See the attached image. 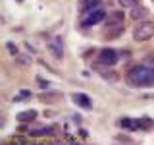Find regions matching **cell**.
<instances>
[{"label":"cell","instance_id":"obj_17","mask_svg":"<svg viewBox=\"0 0 154 145\" xmlns=\"http://www.w3.org/2000/svg\"><path fill=\"white\" fill-rule=\"evenodd\" d=\"M23 97H31V93H29V91H21V93H19L16 99H23Z\"/></svg>","mask_w":154,"mask_h":145},{"label":"cell","instance_id":"obj_9","mask_svg":"<svg viewBox=\"0 0 154 145\" xmlns=\"http://www.w3.org/2000/svg\"><path fill=\"white\" fill-rule=\"evenodd\" d=\"M152 126H154V122H152V118H148V116L139 118L137 122H135V128H137V130H150Z\"/></svg>","mask_w":154,"mask_h":145},{"label":"cell","instance_id":"obj_18","mask_svg":"<svg viewBox=\"0 0 154 145\" xmlns=\"http://www.w3.org/2000/svg\"><path fill=\"white\" fill-rule=\"evenodd\" d=\"M79 134H81V137H87V135H89V134H87V130H79Z\"/></svg>","mask_w":154,"mask_h":145},{"label":"cell","instance_id":"obj_5","mask_svg":"<svg viewBox=\"0 0 154 145\" xmlns=\"http://www.w3.org/2000/svg\"><path fill=\"white\" fill-rule=\"evenodd\" d=\"M48 50L54 58H64V45H62V39L60 37H54L52 41H48Z\"/></svg>","mask_w":154,"mask_h":145},{"label":"cell","instance_id":"obj_16","mask_svg":"<svg viewBox=\"0 0 154 145\" xmlns=\"http://www.w3.org/2000/svg\"><path fill=\"white\" fill-rule=\"evenodd\" d=\"M8 48H10V52H12V54H14V56H16V54H17V48H16V47H14V45H12V43H8Z\"/></svg>","mask_w":154,"mask_h":145},{"label":"cell","instance_id":"obj_11","mask_svg":"<svg viewBox=\"0 0 154 145\" xmlns=\"http://www.w3.org/2000/svg\"><path fill=\"white\" fill-rule=\"evenodd\" d=\"M54 132V128H37V130H29V135H50Z\"/></svg>","mask_w":154,"mask_h":145},{"label":"cell","instance_id":"obj_8","mask_svg":"<svg viewBox=\"0 0 154 145\" xmlns=\"http://www.w3.org/2000/svg\"><path fill=\"white\" fill-rule=\"evenodd\" d=\"M73 101H75L79 106H83V108H91V106H93V105H91V99H89L85 93H75V95H73Z\"/></svg>","mask_w":154,"mask_h":145},{"label":"cell","instance_id":"obj_10","mask_svg":"<svg viewBox=\"0 0 154 145\" xmlns=\"http://www.w3.org/2000/svg\"><path fill=\"white\" fill-rule=\"evenodd\" d=\"M16 118L19 122H33L37 118V110H25V112H19Z\"/></svg>","mask_w":154,"mask_h":145},{"label":"cell","instance_id":"obj_14","mask_svg":"<svg viewBox=\"0 0 154 145\" xmlns=\"http://www.w3.org/2000/svg\"><path fill=\"white\" fill-rule=\"evenodd\" d=\"M119 124H122V128H127V130H137V128H135V122H131L129 118H123Z\"/></svg>","mask_w":154,"mask_h":145},{"label":"cell","instance_id":"obj_3","mask_svg":"<svg viewBox=\"0 0 154 145\" xmlns=\"http://www.w3.org/2000/svg\"><path fill=\"white\" fill-rule=\"evenodd\" d=\"M106 18V12L102 8H93V10H89V14H87V16L81 19V25L83 27H93V25H96V23L98 21H102V19Z\"/></svg>","mask_w":154,"mask_h":145},{"label":"cell","instance_id":"obj_4","mask_svg":"<svg viewBox=\"0 0 154 145\" xmlns=\"http://www.w3.org/2000/svg\"><path fill=\"white\" fill-rule=\"evenodd\" d=\"M119 58H122V56H119V52L114 50V48H102L100 54H98L100 64H104V66H114Z\"/></svg>","mask_w":154,"mask_h":145},{"label":"cell","instance_id":"obj_1","mask_svg":"<svg viewBox=\"0 0 154 145\" xmlns=\"http://www.w3.org/2000/svg\"><path fill=\"white\" fill-rule=\"evenodd\" d=\"M127 83L131 87H148L154 85V68L133 66L127 72Z\"/></svg>","mask_w":154,"mask_h":145},{"label":"cell","instance_id":"obj_19","mask_svg":"<svg viewBox=\"0 0 154 145\" xmlns=\"http://www.w3.org/2000/svg\"><path fill=\"white\" fill-rule=\"evenodd\" d=\"M17 2H21V0H17Z\"/></svg>","mask_w":154,"mask_h":145},{"label":"cell","instance_id":"obj_12","mask_svg":"<svg viewBox=\"0 0 154 145\" xmlns=\"http://www.w3.org/2000/svg\"><path fill=\"white\" fill-rule=\"evenodd\" d=\"M14 60H16L17 64H21V66H29V64H31V58H29L27 54H16Z\"/></svg>","mask_w":154,"mask_h":145},{"label":"cell","instance_id":"obj_7","mask_svg":"<svg viewBox=\"0 0 154 145\" xmlns=\"http://www.w3.org/2000/svg\"><path fill=\"white\" fill-rule=\"evenodd\" d=\"M146 16H148V10L144 8V6H139V4H137L135 8H131V18L137 19V21H143Z\"/></svg>","mask_w":154,"mask_h":145},{"label":"cell","instance_id":"obj_6","mask_svg":"<svg viewBox=\"0 0 154 145\" xmlns=\"http://www.w3.org/2000/svg\"><path fill=\"white\" fill-rule=\"evenodd\" d=\"M106 25H108V27H122L123 25V12L110 14L108 19H106Z\"/></svg>","mask_w":154,"mask_h":145},{"label":"cell","instance_id":"obj_15","mask_svg":"<svg viewBox=\"0 0 154 145\" xmlns=\"http://www.w3.org/2000/svg\"><path fill=\"white\" fill-rule=\"evenodd\" d=\"M37 81H38V83L42 85V89H48V87H50V81H45V79H41V77H38Z\"/></svg>","mask_w":154,"mask_h":145},{"label":"cell","instance_id":"obj_13","mask_svg":"<svg viewBox=\"0 0 154 145\" xmlns=\"http://www.w3.org/2000/svg\"><path fill=\"white\" fill-rule=\"evenodd\" d=\"M137 2L139 0H118V4H119V8H125V10H131L137 6Z\"/></svg>","mask_w":154,"mask_h":145},{"label":"cell","instance_id":"obj_2","mask_svg":"<svg viewBox=\"0 0 154 145\" xmlns=\"http://www.w3.org/2000/svg\"><path fill=\"white\" fill-rule=\"evenodd\" d=\"M150 37H154V23L152 21H141L137 25V29L133 31V39L139 43L148 41Z\"/></svg>","mask_w":154,"mask_h":145},{"label":"cell","instance_id":"obj_20","mask_svg":"<svg viewBox=\"0 0 154 145\" xmlns=\"http://www.w3.org/2000/svg\"><path fill=\"white\" fill-rule=\"evenodd\" d=\"M152 2H154V0H152Z\"/></svg>","mask_w":154,"mask_h":145}]
</instances>
